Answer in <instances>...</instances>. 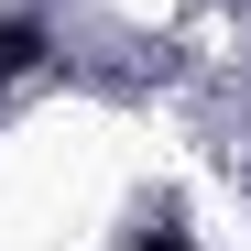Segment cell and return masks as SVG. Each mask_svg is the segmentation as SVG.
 Segmentation results:
<instances>
[{
	"instance_id": "1",
	"label": "cell",
	"mask_w": 251,
	"mask_h": 251,
	"mask_svg": "<svg viewBox=\"0 0 251 251\" xmlns=\"http://www.w3.org/2000/svg\"><path fill=\"white\" fill-rule=\"evenodd\" d=\"M120 251H197V240H186V219H175V207H142V219H131V240H120Z\"/></svg>"
}]
</instances>
